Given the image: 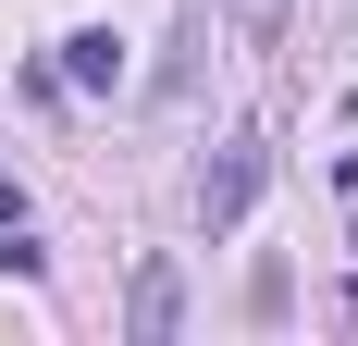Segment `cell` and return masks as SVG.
Wrapping results in <instances>:
<instances>
[{
  "label": "cell",
  "mask_w": 358,
  "mask_h": 346,
  "mask_svg": "<svg viewBox=\"0 0 358 346\" xmlns=\"http://www.w3.org/2000/svg\"><path fill=\"white\" fill-rule=\"evenodd\" d=\"M235 25H248V37H272V25H285V0H235Z\"/></svg>",
  "instance_id": "5b68a950"
},
{
  "label": "cell",
  "mask_w": 358,
  "mask_h": 346,
  "mask_svg": "<svg viewBox=\"0 0 358 346\" xmlns=\"http://www.w3.org/2000/svg\"><path fill=\"white\" fill-rule=\"evenodd\" d=\"M37 272H50V247H37L25 223H0V284H37Z\"/></svg>",
  "instance_id": "277c9868"
},
{
  "label": "cell",
  "mask_w": 358,
  "mask_h": 346,
  "mask_svg": "<svg viewBox=\"0 0 358 346\" xmlns=\"http://www.w3.org/2000/svg\"><path fill=\"white\" fill-rule=\"evenodd\" d=\"M173 321H185V272H173V260H148V272H136V297H124V334H136V346H161Z\"/></svg>",
  "instance_id": "7a4b0ae2"
},
{
  "label": "cell",
  "mask_w": 358,
  "mask_h": 346,
  "mask_svg": "<svg viewBox=\"0 0 358 346\" xmlns=\"http://www.w3.org/2000/svg\"><path fill=\"white\" fill-rule=\"evenodd\" d=\"M0 223H25V186H13V173H0Z\"/></svg>",
  "instance_id": "8992f818"
},
{
  "label": "cell",
  "mask_w": 358,
  "mask_h": 346,
  "mask_svg": "<svg viewBox=\"0 0 358 346\" xmlns=\"http://www.w3.org/2000/svg\"><path fill=\"white\" fill-rule=\"evenodd\" d=\"M259 173H272V148H259V137H235V148H222L210 173H198V235H235V223H248Z\"/></svg>",
  "instance_id": "6da1fadb"
},
{
  "label": "cell",
  "mask_w": 358,
  "mask_h": 346,
  "mask_svg": "<svg viewBox=\"0 0 358 346\" xmlns=\"http://www.w3.org/2000/svg\"><path fill=\"white\" fill-rule=\"evenodd\" d=\"M62 87H124V37H111V25H74L62 37Z\"/></svg>",
  "instance_id": "3957f363"
}]
</instances>
